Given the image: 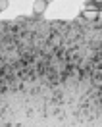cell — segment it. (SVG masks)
Here are the masks:
<instances>
[{"instance_id": "cell-1", "label": "cell", "mask_w": 102, "mask_h": 127, "mask_svg": "<svg viewBox=\"0 0 102 127\" xmlns=\"http://www.w3.org/2000/svg\"><path fill=\"white\" fill-rule=\"evenodd\" d=\"M44 10H46V2H44V0H35L33 12H35V14H44Z\"/></svg>"}, {"instance_id": "cell-2", "label": "cell", "mask_w": 102, "mask_h": 127, "mask_svg": "<svg viewBox=\"0 0 102 127\" xmlns=\"http://www.w3.org/2000/svg\"><path fill=\"white\" fill-rule=\"evenodd\" d=\"M83 17H85V19H89V21H94V19H98V10H87V8H85Z\"/></svg>"}, {"instance_id": "cell-3", "label": "cell", "mask_w": 102, "mask_h": 127, "mask_svg": "<svg viewBox=\"0 0 102 127\" xmlns=\"http://www.w3.org/2000/svg\"><path fill=\"white\" fill-rule=\"evenodd\" d=\"M6 8H8V0H0V12H4Z\"/></svg>"}, {"instance_id": "cell-4", "label": "cell", "mask_w": 102, "mask_h": 127, "mask_svg": "<svg viewBox=\"0 0 102 127\" xmlns=\"http://www.w3.org/2000/svg\"><path fill=\"white\" fill-rule=\"evenodd\" d=\"M94 4H102V0H93Z\"/></svg>"}, {"instance_id": "cell-5", "label": "cell", "mask_w": 102, "mask_h": 127, "mask_svg": "<svg viewBox=\"0 0 102 127\" xmlns=\"http://www.w3.org/2000/svg\"><path fill=\"white\" fill-rule=\"evenodd\" d=\"M98 19H102V10H100V12H98Z\"/></svg>"}, {"instance_id": "cell-6", "label": "cell", "mask_w": 102, "mask_h": 127, "mask_svg": "<svg viewBox=\"0 0 102 127\" xmlns=\"http://www.w3.org/2000/svg\"><path fill=\"white\" fill-rule=\"evenodd\" d=\"M44 2H46V4H48V2H52V0H44Z\"/></svg>"}]
</instances>
